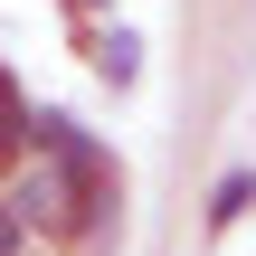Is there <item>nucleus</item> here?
I'll return each instance as SVG.
<instances>
[{"mask_svg": "<svg viewBox=\"0 0 256 256\" xmlns=\"http://www.w3.org/2000/svg\"><path fill=\"white\" fill-rule=\"evenodd\" d=\"M86 66H95V76L124 95V86L142 76V38H133L124 19H86Z\"/></svg>", "mask_w": 256, "mask_h": 256, "instance_id": "f257e3e1", "label": "nucleus"}, {"mask_svg": "<svg viewBox=\"0 0 256 256\" xmlns=\"http://www.w3.org/2000/svg\"><path fill=\"white\" fill-rule=\"evenodd\" d=\"M247 209H256V162H238V171H228V180L209 190V228H238Z\"/></svg>", "mask_w": 256, "mask_h": 256, "instance_id": "f03ea898", "label": "nucleus"}, {"mask_svg": "<svg viewBox=\"0 0 256 256\" xmlns=\"http://www.w3.org/2000/svg\"><path fill=\"white\" fill-rule=\"evenodd\" d=\"M66 10H76V19H104V10H114V0H66Z\"/></svg>", "mask_w": 256, "mask_h": 256, "instance_id": "7ed1b4c3", "label": "nucleus"}]
</instances>
